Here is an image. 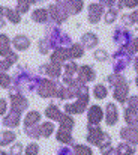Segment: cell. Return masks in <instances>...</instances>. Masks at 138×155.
I'll use <instances>...</instances> for the list:
<instances>
[{
    "mask_svg": "<svg viewBox=\"0 0 138 155\" xmlns=\"http://www.w3.org/2000/svg\"><path fill=\"white\" fill-rule=\"evenodd\" d=\"M89 97H90L89 95V87L86 84H83L80 87L77 101L65 105V113H68V114H81V113H84L87 105H89Z\"/></svg>",
    "mask_w": 138,
    "mask_h": 155,
    "instance_id": "6da1fadb",
    "label": "cell"
},
{
    "mask_svg": "<svg viewBox=\"0 0 138 155\" xmlns=\"http://www.w3.org/2000/svg\"><path fill=\"white\" fill-rule=\"evenodd\" d=\"M134 39V36H132V32L128 29V27H125V26H117L116 27V30L113 32V41L116 42V44H119L120 47H123V45H126L128 42H131Z\"/></svg>",
    "mask_w": 138,
    "mask_h": 155,
    "instance_id": "7a4b0ae2",
    "label": "cell"
},
{
    "mask_svg": "<svg viewBox=\"0 0 138 155\" xmlns=\"http://www.w3.org/2000/svg\"><path fill=\"white\" fill-rule=\"evenodd\" d=\"M131 57H132V56H129L125 50L119 48L117 53L113 56V59H114V60H113V69H114V72H122V71L131 63Z\"/></svg>",
    "mask_w": 138,
    "mask_h": 155,
    "instance_id": "3957f363",
    "label": "cell"
},
{
    "mask_svg": "<svg viewBox=\"0 0 138 155\" xmlns=\"http://www.w3.org/2000/svg\"><path fill=\"white\" fill-rule=\"evenodd\" d=\"M36 87H38V94H39V97H42V98L56 97L57 83H54L53 80H39Z\"/></svg>",
    "mask_w": 138,
    "mask_h": 155,
    "instance_id": "277c9868",
    "label": "cell"
},
{
    "mask_svg": "<svg viewBox=\"0 0 138 155\" xmlns=\"http://www.w3.org/2000/svg\"><path fill=\"white\" fill-rule=\"evenodd\" d=\"M11 103H12V110H17V111H23L29 107V101L26 100V97L21 95L17 89L11 91Z\"/></svg>",
    "mask_w": 138,
    "mask_h": 155,
    "instance_id": "5b68a950",
    "label": "cell"
},
{
    "mask_svg": "<svg viewBox=\"0 0 138 155\" xmlns=\"http://www.w3.org/2000/svg\"><path fill=\"white\" fill-rule=\"evenodd\" d=\"M95 78H96V72H95L93 66H90V65H83V66L78 68L77 80H80L83 84L90 83V81H95Z\"/></svg>",
    "mask_w": 138,
    "mask_h": 155,
    "instance_id": "8992f818",
    "label": "cell"
},
{
    "mask_svg": "<svg viewBox=\"0 0 138 155\" xmlns=\"http://www.w3.org/2000/svg\"><path fill=\"white\" fill-rule=\"evenodd\" d=\"M128 95H129V84H128V81H123V83L117 84L116 87H113V97H114V100L117 103L125 104L128 101V98H129Z\"/></svg>",
    "mask_w": 138,
    "mask_h": 155,
    "instance_id": "52a82bcc",
    "label": "cell"
},
{
    "mask_svg": "<svg viewBox=\"0 0 138 155\" xmlns=\"http://www.w3.org/2000/svg\"><path fill=\"white\" fill-rule=\"evenodd\" d=\"M105 14V6L101 5V3H92L89 5V14H87V18L92 24H98L102 18V15Z\"/></svg>",
    "mask_w": 138,
    "mask_h": 155,
    "instance_id": "ba28073f",
    "label": "cell"
},
{
    "mask_svg": "<svg viewBox=\"0 0 138 155\" xmlns=\"http://www.w3.org/2000/svg\"><path fill=\"white\" fill-rule=\"evenodd\" d=\"M120 137L126 143H134L138 145V127H123L120 130Z\"/></svg>",
    "mask_w": 138,
    "mask_h": 155,
    "instance_id": "9c48e42d",
    "label": "cell"
},
{
    "mask_svg": "<svg viewBox=\"0 0 138 155\" xmlns=\"http://www.w3.org/2000/svg\"><path fill=\"white\" fill-rule=\"evenodd\" d=\"M119 120V110L114 103H108L105 105V124L108 127L116 125Z\"/></svg>",
    "mask_w": 138,
    "mask_h": 155,
    "instance_id": "30bf717a",
    "label": "cell"
},
{
    "mask_svg": "<svg viewBox=\"0 0 138 155\" xmlns=\"http://www.w3.org/2000/svg\"><path fill=\"white\" fill-rule=\"evenodd\" d=\"M102 117H104V111H102V108L98 104H93V105L89 107V111H87L89 125H99Z\"/></svg>",
    "mask_w": 138,
    "mask_h": 155,
    "instance_id": "8fae6325",
    "label": "cell"
},
{
    "mask_svg": "<svg viewBox=\"0 0 138 155\" xmlns=\"http://www.w3.org/2000/svg\"><path fill=\"white\" fill-rule=\"evenodd\" d=\"M41 71H42L45 75H48L50 78L56 80V78H59V77L62 75V65L54 63V62H50V63H47L44 66H41Z\"/></svg>",
    "mask_w": 138,
    "mask_h": 155,
    "instance_id": "7c38bea8",
    "label": "cell"
},
{
    "mask_svg": "<svg viewBox=\"0 0 138 155\" xmlns=\"http://www.w3.org/2000/svg\"><path fill=\"white\" fill-rule=\"evenodd\" d=\"M87 130H89V134H87V142L90 145H99L102 136H104V131L99 128V125H87Z\"/></svg>",
    "mask_w": 138,
    "mask_h": 155,
    "instance_id": "4fadbf2b",
    "label": "cell"
},
{
    "mask_svg": "<svg viewBox=\"0 0 138 155\" xmlns=\"http://www.w3.org/2000/svg\"><path fill=\"white\" fill-rule=\"evenodd\" d=\"M63 3L66 12L69 15H75V14H80L84 8V2L83 0H65V2H60Z\"/></svg>",
    "mask_w": 138,
    "mask_h": 155,
    "instance_id": "5bb4252c",
    "label": "cell"
},
{
    "mask_svg": "<svg viewBox=\"0 0 138 155\" xmlns=\"http://www.w3.org/2000/svg\"><path fill=\"white\" fill-rule=\"evenodd\" d=\"M69 60H71V57H69V51L66 47H59L51 54V62H54V63L62 65V63H66Z\"/></svg>",
    "mask_w": 138,
    "mask_h": 155,
    "instance_id": "9a60e30c",
    "label": "cell"
},
{
    "mask_svg": "<svg viewBox=\"0 0 138 155\" xmlns=\"http://www.w3.org/2000/svg\"><path fill=\"white\" fill-rule=\"evenodd\" d=\"M20 119H21V111H17V110H12L11 108V111L3 119V125L5 127H9V128H15V127H18Z\"/></svg>",
    "mask_w": 138,
    "mask_h": 155,
    "instance_id": "2e32d148",
    "label": "cell"
},
{
    "mask_svg": "<svg viewBox=\"0 0 138 155\" xmlns=\"http://www.w3.org/2000/svg\"><path fill=\"white\" fill-rule=\"evenodd\" d=\"M12 44L14 47L18 50V51H24L30 47V39L26 36V35H17L14 39H12Z\"/></svg>",
    "mask_w": 138,
    "mask_h": 155,
    "instance_id": "e0dca14e",
    "label": "cell"
},
{
    "mask_svg": "<svg viewBox=\"0 0 138 155\" xmlns=\"http://www.w3.org/2000/svg\"><path fill=\"white\" fill-rule=\"evenodd\" d=\"M98 42H99V39H98V36H96L93 32L84 33V35L81 36V45H83L84 48H95V47L98 45Z\"/></svg>",
    "mask_w": 138,
    "mask_h": 155,
    "instance_id": "ac0fdd59",
    "label": "cell"
},
{
    "mask_svg": "<svg viewBox=\"0 0 138 155\" xmlns=\"http://www.w3.org/2000/svg\"><path fill=\"white\" fill-rule=\"evenodd\" d=\"M123 116H125V122L129 127H138V113L135 110H132L129 107H125Z\"/></svg>",
    "mask_w": 138,
    "mask_h": 155,
    "instance_id": "d6986e66",
    "label": "cell"
},
{
    "mask_svg": "<svg viewBox=\"0 0 138 155\" xmlns=\"http://www.w3.org/2000/svg\"><path fill=\"white\" fill-rule=\"evenodd\" d=\"M45 116L48 117V119H53V120L59 122V120L62 119L63 113L60 111V108H59L57 105H54V104H50V105L47 107V110H45Z\"/></svg>",
    "mask_w": 138,
    "mask_h": 155,
    "instance_id": "ffe728a7",
    "label": "cell"
},
{
    "mask_svg": "<svg viewBox=\"0 0 138 155\" xmlns=\"http://www.w3.org/2000/svg\"><path fill=\"white\" fill-rule=\"evenodd\" d=\"M56 139H57L60 143H63V145H71V143H74L72 133L68 131V130H63V128H59V131H57V134H56Z\"/></svg>",
    "mask_w": 138,
    "mask_h": 155,
    "instance_id": "44dd1931",
    "label": "cell"
},
{
    "mask_svg": "<svg viewBox=\"0 0 138 155\" xmlns=\"http://www.w3.org/2000/svg\"><path fill=\"white\" fill-rule=\"evenodd\" d=\"M48 18H50L48 9H41V8H38V9H35L33 14H32V20L36 21V23H41V24H42V23H47Z\"/></svg>",
    "mask_w": 138,
    "mask_h": 155,
    "instance_id": "7402d4cb",
    "label": "cell"
},
{
    "mask_svg": "<svg viewBox=\"0 0 138 155\" xmlns=\"http://www.w3.org/2000/svg\"><path fill=\"white\" fill-rule=\"evenodd\" d=\"M39 119H41V113L39 111H29L26 114V119H24V127L29 128V127H35L39 124Z\"/></svg>",
    "mask_w": 138,
    "mask_h": 155,
    "instance_id": "603a6c76",
    "label": "cell"
},
{
    "mask_svg": "<svg viewBox=\"0 0 138 155\" xmlns=\"http://www.w3.org/2000/svg\"><path fill=\"white\" fill-rule=\"evenodd\" d=\"M9 44H11L9 38H8L6 35H0V56H2V57H8V56L12 53Z\"/></svg>",
    "mask_w": 138,
    "mask_h": 155,
    "instance_id": "cb8c5ba5",
    "label": "cell"
},
{
    "mask_svg": "<svg viewBox=\"0 0 138 155\" xmlns=\"http://www.w3.org/2000/svg\"><path fill=\"white\" fill-rule=\"evenodd\" d=\"M123 81H126V78H125L120 72H113V74H110V75L107 77V83H108V86H110L111 89L116 87L117 84L123 83Z\"/></svg>",
    "mask_w": 138,
    "mask_h": 155,
    "instance_id": "d4e9b609",
    "label": "cell"
},
{
    "mask_svg": "<svg viewBox=\"0 0 138 155\" xmlns=\"http://www.w3.org/2000/svg\"><path fill=\"white\" fill-rule=\"evenodd\" d=\"M68 51L71 59H78L84 56V47L81 44H72L71 47H68Z\"/></svg>",
    "mask_w": 138,
    "mask_h": 155,
    "instance_id": "484cf974",
    "label": "cell"
},
{
    "mask_svg": "<svg viewBox=\"0 0 138 155\" xmlns=\"http://www.w3.org/2000/svg\"><path fill=\"white\" fill-rule=\"evenodd\" d=\"M5 15H6V18H8L11 23H14V24H18V23L21 21V15H20V12H18L17 9L5 8Z\"/></svg>",
    "mask_w": 138,
    "mask_h": 155,
    "instance_id": "4316f807",
    "label": "cell"
},
{
    "mask_svg": "<svg viewBox=\"0 0 138 155\" xmlns=\"http://www.w3.org/2000/svg\"><path fill=\"white\" fill-rule=\"evenodd\" d=\"M59 124H60V128L68 130V131H72V128H74V119H72L71 114H68V113H63V116H62V119L59 120Z\"/></svg>",
    "mask_w": 138,
    "mask_h": 155,
    "instance_id": "83f0119b",
    "label": "cell"
},
{
    "mask_svg": "<svg viewBox=\"0 0 138 155\" xmlns=\"http://www.w3.org/2000/svg\"><path fill=\"white\" fill-rule=\"evenodd\" d=\"M117 17H119V9H117V8H110V9L105 11V14H104V20H105L107 24H113V23L117 20Z\"/></svg>",
    "mask_w": 138,
    "mask_h": 155,
    "instance_id": "f1b7e54d",
    "label": "cell"
},
{
    "mask_svg": "<svg viewBox=\"0 0 138 155\" xmlns=\"http://www.w3.org/2000/svg\"><path fill=\"white\" fill-rule=\"evenodd\" d=\"M116 151H117L119 155H134L135 154V148L131 143H120L116 148Z\"/></svg>",
    "mask_w": 138,
    "mask_h": 155,
    "instance_id": "f546056e",
    "label": "cell"
},
{
    "mask_svg": "<svg viewBox=\"0 0 138 155\" xmlns=\"http://www.w3.org/2000/svg\"><path fill=\"white\" fill-rule=\"evenodd\" d=\"M15 140V133L14 131H3L0 133V146H6Z\"/></svg>",
    "mask_w": 138,
    "mask_h": 155,
    "instance_id": "4dcf8cb0",
    "label": "cell"
},
{
    "mask_svg": "<svg viewBox=\"0 0 138 155\" xmlns=\"http://www.w3.org/2000/svg\"><path fill=\"white\" fill-rule=\"evenodd\" d=\"M33 3H38V0H17V11L20 14H26Z\"/></svg>",
    "mask_w": 138,
    "mask_h": 155,
    "instance_id": "1f68e13d",
    "label": "cell"
},
{
    "mask_svg": "<svg viewBox=\"0 0 138 155\" xmlns=\"http://www.w3.org/2000/svg\"><path fill=\"white\" fill-rule=\"evenodd\" d=\"M93 95H95L96 100H104V98H107V95H108L107 86H104V84H96V86L93 87Z\"/></svg>",
    "mask_w": 138,
    "mask_h": 155,
    "instance_id": "d6a6232c",
    "label": "cell"
},
{
    "mask_svg": "<svg viewBox=\"0 0 138 155\" xmlns=\"http://www.w3.org/2000/svg\"><path fill=\"white\" fill-rule=\"evenodd\" d=\"M98 148L101 149V152H102V154H104V152H107V151L111 148V137H110V134H108V133H104V136H102V139H101V142H99Z\"/></svg>",
    "mask_w": 138,
    "mask_h": 155,
    "instance_id": "836d02e7",
    "label": "cell"
},
{
    "mask_svg": "<svg viewBox=\"0 0 138 155\" xmlns=\"http://www.w3.org/2000/svg\"><path fill=\"white\" fill-rule=\"evenodd\" d=\"M39 131H41V137H50L54 133V124L53 122H44L42 125H39Z\"/></svg>",
    "mask_w": 138,
    "mask_h": 155,
    "instance_id": "e575fe53",
    "label": "cell"
},
{
    "mask_svg": "<svg viewBox=\"0 0 138 155\" xmlns=\"http://www.w3.org/2000/svg\"><path fill=\"white\" fill-rule=\"evenodd\" d=\"M72 149H74L75 155H93V151L86 145H74Z\"/></svg>",
    "mask_w": 138,
    "mask_h": 155,
    "instance_id": "d590c367",
    "label": "cell"
},
{
    "mask_svg": "<svg viewBox=\"0 0 138 155\" xmlns=\"http://www.w3.org/2000/svg\"><path fill=\"white\" fill-rule=\"evenodd\" d=\"M138 6V0H119L117 2V9H132V8H137Z\"/></svg>",
    "mask_w": 138,
    "mask_h": 155,
    "instance_id": "8d00e7d4",
    "label": "cell"
},
{
    "mask_svg": "<svg viewBox=\"0 0 138 155\" xmlns=\"http://www.w3.org/2000/svg\"><path fill=\"white\" fill-rule=\"evenodd\" d=\"M0 86H2L3 89H9V87L12 86V78H11L6 72H2V74H0Z\"/></svg>",
    "mask_w": 138,
    "mask_h": 155,
    "instance_id": "74e56055",
    "label": "cell"
},
{
    "mask_svg": "<svg viewBox=\"0 0 138 155\" xmlns=\"http://www.w3.org/2000/svg\"><path fill=\"white\" fill-rule=\"evenodd\" d=\"M26 131V134L29 136V137H32V139H39L41 137V131H39V127H29V128H26L24 130Z\"/></svg>",
    "mask_w": 138,
    "mask_h": 155,
    "instance_id": "f35d334b",
    "label": "cell"
},
{
    "mask_svg": "<svg viewBox=\"0 0 138 155\" xmlns=\"http://www.w3.org/2000/svg\"><path fill=\"white\" fill-rule=\"evenodd\" d=\"M38 45H39V53H41V54H47V53L53 48V47H51V44H50V41H48L47 38L41 39Z\"/></svg>",
    "mask_w": 138,
    "mask_h": 155,
    "instance_id": "ab89813d",
    "label": "cell"
},
{
    "mask_svg": "<svg viewBox=\"0 0 138 155\" xmlns=\"http://www.w3.org/2000/svg\"><path fill=\"white\" fill-rule=\"evenodd\" d=\"M93 56H95V59H96L98 62H105V60H108V53L105 51V50H102V48L96 50Z\"/></svg>",
    "mask_w": 138,
    "mask_h": 155,
    "instance_id": "60d3db41",
    "label": "cell"
},
{
    "mask_svg": "<svg viewBox=\"0 0 138 155\" xmlns=\"http://www.w3.org/2000/svg\"><path fill=\"white\" fill-rule=\"evenodd\" d=\"M39 154V146L36 143H30L26 148V155H38Z\"/></svg>",
    "mask_w": 138,
    "mask_h": 155,
    "instance_id": "b9f144b4",
    "label": "cell"
},
{
    "mask_svg": "<svg viewBox=\"0 0 138 155\" xmlns=\"http://www.w3.org/2000/svg\"><path fill=\"white\" fill-rule=\"evenodd\" d=\"M128 107L135 110L138 113V95H134V97H129L128 98Z\"/></svg>",
    "mask_w": 138,
    "mask_h": 155,
    "instance_id": "7bdbcfd3",
    "label": "cell"
},
{
    "mask_svg": "<svg viewBox=\"0 0 138 155\" xmlns=\"http://www.w3.org/2000/svg\"><path fill=\"white\" fill-rule=\"evenodd\" d=\"M120 21H122V26H125V27H129V26L134 24V21L131 18V14H123L120 17Z\"/></svg>",
    "mask_w": 138,
    "mask_h": 155,
    "instance_id": "ee69618b",
    "label": "cell"
},
{
    "mask_svg": "<svg viewBox=\"0 0 138 155\" xmlns=\"http://www.w3.org/2000/svg\"><path fill=\"white\" fill-rule=\"evenodd\" d=\"M23 151H24V148H23V145L21 143H15L12 148H11V151H9V155H21L23 154Z\"/></svg>",
    "mask_w": 138,
    "mask_h": 155,
    "instance_id": "f6af8a7d",
    "label": "cell"
},
{
    "mask_svg": "<svg viewBox=\"0 0 138 155\" xmlns=\"http://www.w3.org/2000/svg\"><path fill=\"white\" fill-rule=\"evenodd\" d=\"M57 155H75V152L68 145H65V146H62V148L57 149Z\"/></svg>",
    "mask_w": 138,
    "mask_h": 155,
    "instance_id": "bcb514c9",
    "label": "cell"
},
{
    "mask_svg": "<svg viewBox=\"0 0 138 155\" xmlns=\"http://www.w3.org/2000/svg\"><path fill=\"white\" fill-rule=\"evenodd\" d=\"M99 2H101V5H104L107 8H114V5H116L117 0H99Z\"/></svg>",
    "mask_w": 138,
    "mask_h": 155,
    "instance_id": "7dc6e473",
    "label": "cell"
},
{
    "mask_svg": "<svg viewBox=\"0 0 138 155\" xmlns=\"http://www.w3.org/2000/svg\"><path fill=\"white\" fill-rule=\"evenodd\" d=\"M6 101L5 100H0V114H5L6 113Z\"/></svg>",
    "mask_w": 138,
    "mask_h": 155,
    "instance_id": "c3c4849f",
    "label": "cell"
},
{
    "mask_svg": "<svg viewBox=\"0 0 138 155\" xmlns=\"http://www.w3.org/2000/svg\"><path fill=\"white\" fill-rule=\"evenodd\" d=\"M131 18H132L134 24H138V9H135L134 12H131Z\"/></svg>",
    "mask_w": 138,
    "mask_h": 155,
    "instance_id": "681fc988",
    "label": "cell"
},
{
    "mask_svg": "<svg viewBox=\"0 0 138 155\" xmlns=\"http://www.w3.org/2000/svg\"><path fill=\"white\" fill-rule=\"evenodd\" d=\"M3 15H5V8H0V27L5 26V21H3Z\"/></svg>",
    "mask_w": 138,
    "mask_h": 155,
    "instance_id": "f907efd6",
    "label": "cell"
},
{
    "mask_svg": "<svg viewBox=\"0 0 138 155\" xmlns=\"http://www.w3.org/2000/svg\"><path fill=\"white\" fill-rule=\"evenodd\" d=\"M6 69H5V65H3V60H0V74L2 72H5Z\"/></svg>",
    "mask_w": 138,
    "mask_h": 155,
    "instance_id": "816d5d0a",
    "label": "cell"
},
{
    "mask_svg": "<svg viewBox=\"0 0 138 155\" xmlns=\"http://www.w3.org/2000/svg\"><path fill=\"white\" fill-rule=\"evenodd\" d=\"M134 66H135V71H137V74H138V56L135 57V63H134Z\"/></svg>",
    "mask_w": 138,
    "mask_h": 155,
    "instance_id": "f5cc1de1",
    "label": "cell"
},
{
    "mask_svg": "<svg viewBox=\"0 0 138 155\" xmlns=\"http://www.w3.org/2000/svg\"><path fill=\"white\" fill-rule=\"evenodd\" d=\"M135 84H137V87H138V75H137V78H135Z\"/></svg>",
    "mask_w": 138,
    "mask_h": 155,
    "instance_id": "db71d44e",
    "label": "cell"
},
{
    "mask_svg": "<svg viewBox=\"0 0 138 155\" xmlns=\"http://www.w3.org/2000/svg\"><path fill=\"white\" fill-rule=\"evenodd\" d=\"M38 2H41V0H38Z\"/></svg>",
    "mask_w": 138,
    "mask_h": 155,
    "instance_id": "11a10c76",
    "label": "cell"
},
{
    "mask_svg": "<svg viewBox=\"0 0 138 155\" xmlns=\"http://www.w3.org/2000/svg\"><path fill=\"white\" fill-rule=\"evenodd\" d=\"M3 155H6V154H3Z\"/></svg>",
    "mask_w": 138,
    "mask_h": 155,
    "instance_id": "9f6ffc18",
    "label": "cell"
}]
</instances>
